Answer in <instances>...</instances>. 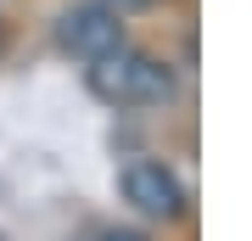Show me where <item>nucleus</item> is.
I'll list each match as a JSON object with an SVG mask.
<instances>
[{"instance_id":"7ed1b4c3","label":"nucleus","mask_w":252,"mask_h":241,"mask_svg":"<svg viewBox=\"0 0 252 241\" xmlns=\"http://www.w3.org/2000/svg\"><path fill=\"white\" fill-rule=\"evenodd\" d=\"M124 197L152 219H180L185 213V185L162 163H129L124 169Z\"/></svg>"},{"instance_id":"39448f33","label":"nucleus","mask_w":252,"mask_h":241,"mask_svg":"<svg viewBox=\"0 0 252 241\" xmlns=\"http://www.w3.org/2000/svg\"><path fill=\"white\" fill-rule=\"evenodd\" d=\"M101 241H146V236H129V230H112V236H101Z\"/></svg>"},{"instance_id":"f257e3e1","label":"nucleus","mask_w":252,"mask_h":241,"mask_svg":"<svg viewBox=\"0 0 252 241\" xmlns=\"http://www.w3.org/2000/svg\"><path fill=\"white\" fill-rule=\"evenodd\" d=\"M90 90L101 101H112V107H146V101H168L174 96V73L157 56L112 45V51L90 56Z\"/></svg>"},{"instance_id":"423d86ee","label":"nucleus","mask_w":252,"mask_h":241,"mask_svg":"<svg viewBox=\"0 0 252 241\" xmlns=\"http://www.w3.org/2000/svg\"><path fill=\"white\" fill-rule=\"evenodd\" d=\"M0 45H6V34H0Z\"/></svg>"},{"instance_id":"f03ea898","label":"nucleus","mask_w":252,"mask_h":241,"mask_svg":"<svg viewBox=\"0 0 252 241\" xmlns=\"http://www.w3.org/2000/svg\"><path fill=\"white\" fill-rule=\"evenodd\" d=\"M56 45L90 62V56L124 45V23H118L112 6H73V11H62V23H56Z\"/></svg>"},{"instance_id":"20e7f679","label":"nucleus","mask_w":252,"mask_h":241,"mask_svg":"<svg viewBox=\"0 0 252 241\" xmlns=\"http://www.w3.org/2000/svg\"><path fill=\"white\" fill-rule=\"evenodd\" d=\"M101 6H112L118 17H124V11H140V6H152V0H101Z\"/></svg>"}]
</instances>
